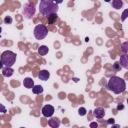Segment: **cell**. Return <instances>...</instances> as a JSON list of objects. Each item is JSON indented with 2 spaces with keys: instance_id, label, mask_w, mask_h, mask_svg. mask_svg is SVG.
Segmentation results:
<instances>
[{
  "instance_id": "1",
  "label": "cell",
  "mask_w": 128,
  "mask_h": 128,
  "mask_svg": "<svg viewBox=\"0 0 128 128\" xmlns=\"http://www.w3.org/2000/svg\"><path fill=\"white\" fill-rule=\"evenodd\" d=\"M107 88L115 94H120V93H123L125 91L126 84L122 78H120L118 76H112L108 80Z\"/></svg>"
},
{
  "instance_id": "2",
  "label": "cell",
  "mask_w": 128,
  "mask_h": 128,
  "mask_svg": "<svg viewBox=\"0 0 128 128\" xmlns=\"http://www.w3.org/2000/svg\"><path fill=\"white\" fill-rule=\"evenodd\" d=\"M39 11L43 16H48L52 13L58 12V4L51 0H41L39 4Z\"/></svg>"
},
{
  "instance_id": "3",
  "label": "cell",
  "mask_w": 128,
  "mask_h": 128,
  "mask_svg": "<svg viewBox=\"0 0 128 128\" xmlns=\"http://www.w3.org/2000/svg\"><path fill=\"white\" fill-rule=\"evenodd\" d=\"M1 61L4 66L11 67L16 61V54L10 50H6L1 54Z\"/></svg>"
},
{
  "instance_id": "4",
  "label": "cell",
  "mask_w": 128,
  "mask_h": 128,
  "mask_svg": "<svg viewBox=\"0 0 128 128\" xmlns=\"http://www.w3.org/2000/svg\"><path fill=\"white\" fill-rule=\"evenodd\" d=\"M34 37L38 40H42L44 39L47 34H48V28L43 25V24H38L35 28H34Z\"/></svg>"
},
{
  "instance_id": "5",
  "label": "cell",
  "mask_w": 128,
  "mask_h": 128,
  "mask_svg": "<svg viewBox=\"0 0 128 128\" xmlns=\"http://www.w3.org/2000/svg\"><path fill=\"white\" fill-rule=\"evenodd\" d=\"M35 14V7L32 4H25L23 7V15L27 19H31Z\"/></svg>"
},
{
  "instance_id": "6",
  "label": "cell",
  "mask_w": 128,
  "mask_h": 128,
  "mask_svg": "<svg viewBox=\"0 0 128 128\" xmlns=\"http://www.w3.org/2000/svg\"><path fill=\"white\" fill-rule=\"evenodd\" d=\"M42 114L44 117H51L54 114V107L52 105H45L42 108Z\"/></svg>"
},
{
  "instance_id": "7",
  "label": "cell",
  "mask_w": 128,
  "mask_h": 128,
  "mask_svg": "<svg viewBox=\"0 0 128 128\" xmlns=\"http://www.w3.org/2000/svg\"><path fill=\"white\" fill-rule=\"evenodd\" d=\"M93 115H94L97 119H101V118H103L104 115H105V110H104L102 107H97V108L94 109Z\"/></svg>"
},
{
  "instance_id": "8",
  "label": "cell",
  "mask_w": 128,
  "mask_h": 128,
  "mask_svg": "<svg viewBox=\"0 0 128 128\" xmlns=\"http://www.w3.org/2000/svg\"><path fill=\"white\" fill-rule=\"evenodd\" d=\"M48 125L52 128H57L60 126V120L57 118V117H52L48 120Z\"/></svg>"
},
{
  "instance_id": "9",
  "label": "cell",
  "mask_w": 128,
  "mask_h": 128,
  "mask_svg": "<svg viewBox=\"0 0 128 128\" xmlns=\"http://www.w3.org/2000/svg\"><path fill=\"white\" fill-rule=\"evenodd\" d=\"M23 85H24V87L27 88V89H32L33 86H34V81H33L32 78L26 77V78L23 80Z\"/></svg>"
},
{
  "instance_id": "10",
  "label": "cell",
  "mask_w": 128,
  "mask_h": 128,
  "mask_svg": "<svg viewBox=\"0 0 128 128\" xmlns=\"http://www.w3.org/2000/svg\"><path fill=\"white\" fill-rule=\"evenodd\" d=\"M50 77V73L47 70H40V72L38 73V78L42 81H46L48 80V78Z\"/></svg>"
},
{
  "instance_id": "11",
  "label": "cell",
  "mask_w": 128,
  "mask_h": 128,
  "mask_svg": "<svg viewBox=\"0 0 128 128\" xmlns=\"http://www.w3.org/2000/svg\"><path fill=\"white\" fill-rule=\"evenodd\" d=\"M120 66L123 67V68H128V59H127V55L126 54H123L121 57H120V62H119Z\"/></svg>"
},
{
  "instance_id": "12",
  "label": "cell",
  "mask_w": 128,
  "mask_h": 128,
  "mask_svg": "<svg viewBox=\"0 0 128 128\" xmlns=\"http://www.w3.org/2000/svg\"><path fill=\"white\" fill-rule=\"evenodd\" d=\"M13 73H14V71L11 67H6L5 66V68H3V70H2V74H3L4 77H11L13 75Z\"/></svg>"
},
{
  "instance_id": "13",
  "label": "cell",
  "mask_w": 128,
  "mask_h": 128,
  "mask_svg": "<svg viewBox=\"0 0 128 128\" xmlns=\"http://www.w3.org/2000/svg\"><path fill=\"white\" fill-rule=\"evenodd\" d=\"M48 51H49V48H48L46 45H41V46L38 48V53H39L41 56L46 55V54L48 53Z\"/></svg>"
},
{
  "instance_id": "14",
  "label": "cell",
  "mask_w": 128,
  "mask_h": 128,
  "mask_svg": "<svg viewBox=\"0 0 128 128\" xmlns=\"http://www.w3.org/2000/svg\"><path fill=\"white\" fill-rule=\"evenodd\" d=\"M47 18H48V23L49 24H54L56 22L57 18H58V15H57V13H52V14L48 15Z\"/></svg>"
},
{
  "instance_id": "15",
  "label": "cell",
  "mask_w": 128,
  "mask_h": 128,
  "mask_svg": "<svg viewBox=\"0 0 128 128\" xmlns=\"http://www.w3.org/2000/svg\"><path fill=\"white\" fill-rule=\"evenodd\" d=\"M112 6L114 9H120L123 6V1L122 0H113L112 1Z\"/></svg>"
},
{
  "instance_id": "16",
  "label": "cell",
  "mask_w": 128,
  "mask_h": 128,
  "mask_svg": "<svg viewBox=\"0 0 128 128\" xmlns=\"http://www.w3.org/2000/svg\"><path fill=\"white\" fill-rule=\"evenodd\" d=\"M32 92L34 94H41L43 92V87L41 85H34L32 88Z\"/></svg>"
},
{
  "instance_id": "17",
  "label": "cell",
  "mask_w": 128,
  "mask_h": 128,
  "mask_svg": "<svg viewBox=\"0 0 128 128\" xmlns=\"http://www.w3.org/2000/svg\"><path fill=\"white\" fill-rule=\"evenodd\" d=\"M86 109L84 108V107H80L79 109H78V114L80 115V116H84V115H86Z\"/></svg>"
},
{
  "instance_id": "18",
  "label": "cell",
  "mask_w": 128,
  "mask_h": 128,
  "mask_svg": "<svg viewBox=\"0 0 128 128\" xmlns=\"http://www.w3.org/2000/svg\"><path fill=\"white\" fill-rule=\"evenodd\" d=\"M127 46H128V42H124L123 44H122V47H121V50L123 51V53L124 54H126L127 53Z\"/></svg>"
},
{
  "instance_id": "19",
  "label": "cell",
  "mask_w": 128,
  "mask_h": 128,
  "mask_svg": "<svg viewBox=\"0 0 128 128\" xmlns=\"http://www.w3.org/2000/svg\"><path fill=\"white\" fill-rule=\"evenodd\" d=\"M4 22H5V24H11L12 23V17L11 16H6L4 18Z\"/></svg>"
},
{
  "instance_id": "20",
  "label": "cell",
  "mask_w": 128,
  "mask_h": 128,
  "mask_svg": "<svg viewBox=\"0 0 128 128\" xmlns=\"http://www.w3.org/2000/svg\"><path fill=\"white\" fill-rule=\"evenodd\" d=\"M120 68H121V66H120L119 62H115V63L113 64V70L118 71V70H120Z\"/></svg>"
},
{
  "instance_id": "21",
  "label": "cell",
  "mask_w": 128,
  "mask_h": 128,
  "mask_svg": "<svg viewBox=\"0 0 128 128\" xmlns=\"http://www.w3.org/2000/svg\"><path fill=\"white\" fill-rule=\"evenodd\" d=\"M6 112H7V110H6L5 106L0 103V113H6Z\"/></svg>"
},
{
  "instance_id": "22",
  "label": "cell",
  "mask_w": 128,
  "mask_h": 128,
  "mask_svg": "<svg viewBox=\"0 0 128 128\" xmlns=\"http://www.w3.org/2000/svg\"><path fill=\"white\" fill-rule=\"evenodd\" d=\"M126 14H127V10H125V11L123 12V14H122V18H121L122 21H124V20L126 19Z\"/></svg>"
},
{
  "instance_id": "23",
  "label": "cell",
  "mask_w": 128,
  "mask_h": 128,
  "mask_svg": "<svg viewBox=\"0 0 128 128\" xmlns=\"http://www.w3.org/2000/svg\"><path fill=\"white\" fill-rule=\"evenodd\" d=\"M98 126V124L96 123V122H92V123H90V127H92V128H95V127H97Z\"/></svg>"
},
{
  "instance_id": "24",
  "label": "cell",
  "mask_w": 128,
  "mask_h": 128,
  "mask_svg": "<svg viewBox=\"0 0 128 128\" xmlns=\"http://www.w3.org/2000/svg\"><path fill=\"white\" fill-rule=\"evenodd\" d=\"M114 121H115V120H114L113 118H110V119H108L107 123H108V124H114Z\"/></svg>"
},
{
  "instance_id": "25",
  "label": "cell",
  "mask_w": 128,
  "mask_h": 128,
  "mask_svg": "<svg viewBox=\"0 0 128 128\" xmlns=\"http://www.w3.org/2000/svg\"><path fill=\"white\" fill-rule=\"evenodd\" d=\"M51 1H53V2L56 3V4H61V3L63 2V0H51Z\"/></svg>"
},
{
  "instance_id": "26",
  "label": "cell",
  "mask_w": 128,
  "mask_h": 128,
  "mask_svg": "<svg viewBox=\"0 0 128 128\" xmlns=\"http://www.w3.org/2000/svg\"><path fill=\"white\" fill-rule=\"evenodd\" d=\"M123 108H124V106H123L122 104H119V105L117 106V109H118V110H120V109H123Z\"/></svg>"
},
{
  "instance_id": "27",
  "label": "cell",
  "mask_w": 128,
  "mask_h": 128,
  "mask_svg": "<svg viewBox=\"0 0 128 128\" xmlns=\"http://www.w3.org/2000/svg\"><path fill=\"white\" fill-rule=\"evenodd\" d=\"M3 66H4V65H3V63H2V61H1V59H0V69H2Z\"/></svg>"
},
{
  "instance_id": "28",
  "label": "cell",
  "mask_w": 128,
  "mask_h": 128,
  "mask_svg": "<svg viewBox=\"0 0 128 128\" xmlns=\"http://www.w3.org/2000/svg\"><path fill=\"white\" fill-rule=\"evenodd\" d=\"M1 32H2V28L0 27V35H1Z\"/></svg>"
},
{
  "instance_id": "29",
  "label": "cell",
  "mask_w": 128,
  "mask_h": 128,
  "mask_svg": "<svg viewBox=\"0 0 128 128\" xmlns=\"http://www.w3.org/2000/svg\"><path fill=\"white\" fill-rule=\"evenodd\" d=\"M105 1H106V2H109V1H110V0H105Z\"/></svg>"
}]
</instances>
